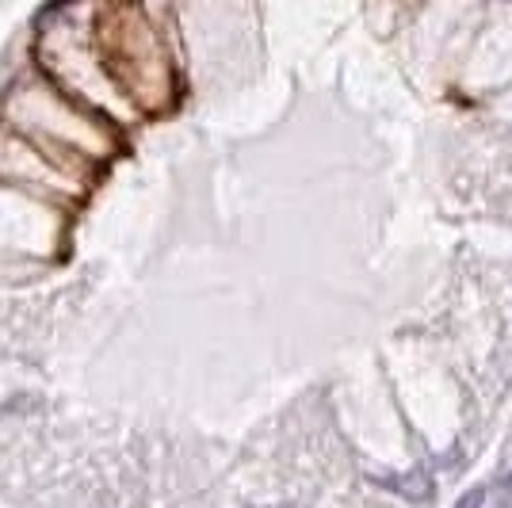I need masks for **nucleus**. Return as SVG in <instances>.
Returning <instances> with one entry per match:
<instances>
[{"label":"nucleus","instance_id":"f257e3e1","mask_svg":"<svg viewBox=\"0 0 512 508\" xmlns=\"http://www.w3.org/2000/svg\"><path fill=\"white\" fill-rule=\"evenodd\" d=\"M482 501H486V489H474V493H467V497L459 501V508H478Z\"/></svg>","mask_w":512,"mask_h":508}]
</instances>
